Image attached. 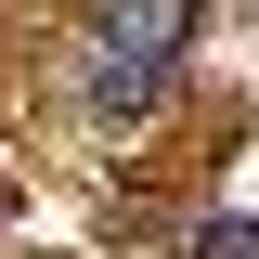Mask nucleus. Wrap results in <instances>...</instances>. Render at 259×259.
Masks as SVG:
<instances>
[{"label": "nucleus", "mask_w": 259, "mask_h": 259, "mask_svg": "<svg viewBox=\"0 0 259 259\" xmlns=\"http://www.w3.org/2000/svg\"><path fill=\"white\" fill-rule=\"evenodd\" d=\"M194 39V0H104L91 13V65H143V78H168Z\"/></svg>", "instance_id": "1"}, {"label": "nucleus", "mask_w": 259, "mask_h": 259, "mask_svg": "<svg viewBox=\"0 0 259 259\" xmlns=\"http://www.w3.org/2000/svg\"><path fill=\"white\" fill-rule=\"evenodd\" d=\"M156 91H168V78H143V65H91V117H104V130L156 117Z\"/></svg>", "instance_id": "2"}, {"label": "nucleus", "mask_w": 259, "mask_h": 259, "mask_svg": "<svg viewBox=\"0 0 259 259\" xmlns=\"http://www.w3.org/2000/svg\"><path fill=\"white\" fill-rule=\"evenodd\" d=\"M194 259H259V221H207V233H194Z\"/></svg>", "instance_id": "3"}]
</instances>
